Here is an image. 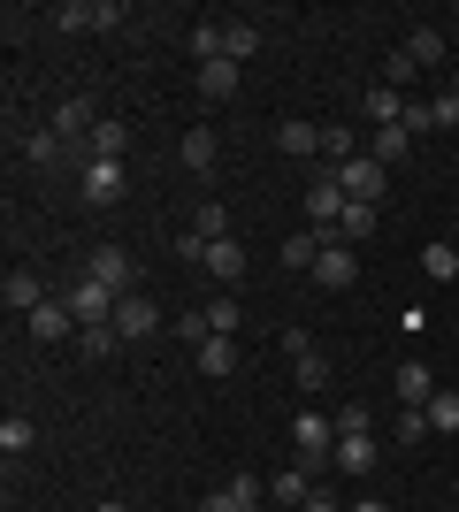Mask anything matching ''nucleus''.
I'll return each mask as SVG.
<instances>
[{
  "label": "nucleus",
  "instance_id": "obj_28",
  "mask_svg": "<svg viewBox=\"0 0 459 512\" xmlns=\"http://www.w3.org/2000/svg\"><path fill=\"white\" fill-rule=\"evenodd\" d=\"M199 337H238V299H215L199 314Z\"/></svg>",
  "mask_w": 459,
  "mask_h": 512
},
{
  "label": "nucleus",
  "instance_id": "obj_38",
  "mask_svg": "<svg viewBox=\"0 0 459 512\" xmlns=\"http://www.w3.org/2000/svg\"><path fill=\"white\" fill-rule=\"evenodd\" d=\"M429 123H437V130H459V92H452V85L429 100Z\"/></svg>",
  "mask_w": 459,
  "mask_h": 512
},
{
  "label": "nucleus",
  "instance_id": "obj_8",
  "mask_svg": "<svg viewBox=\"0 0 459 512\" xmlns=\"http://www.w3.org/2000/svg\"><path fill=\"white\" fill-rule=\"evenodd\" d=\"M123 161H85V176H77V192H85V207H115L123 199Z\"/></svg>",
  "mask_w": 459,
  "mask_h": 512
},
{
  "label": "nucleus",
  "instance_id": "obj_15",
  "mask_svg": "<svg viewBox=\"0 0 459 512\" xmlns=\"http://www.w3.org/2000/svg\"><path fill=\"white\" fill-rule=\"evenodd\" d=\"M276 146H284L291 161H314V153H322V123H306V115H291V123H276Z\"/></svg>",
  "mask_w": 459,
  "mask_h": 512
},
{
  "label": "nucleus",
  "instance_id": "obj_3",
  "mask_svg": "<svg viewBox=\"0 0 459 512\" xmlns=\"http://www.w3.org/2000/svg\"><path fill=\"white\" fill-rule=\"evenodd\" d=\"M62 299H69V314H77V329H115V306H123V299L108 291V283H92L85 268H77V276L62 283Z\"/></svg>",
  "mask_w": 459,
  "mask_h": 512
},
{
  "label": "nucleus",
  "instance_id": "obj_9",
  "mask_svg": "<svg viewBox=\"0 0 459 512\" xmlns=\"http://www.w3.org/2000/svg\"><path fill=\"white\" fill-rule=\"evenodd\" d=\"M383 444H375V428H337V474H375Z\"/></svg>",
  "mask_w": 459,
  "mask_h": 512
},
{
  "label": "nucleus",
  "instance_id": "obj_13",
  "mask_svg": "<svg viewBox=\"0 0 459 512\" xmlns=\"http://www.w3.org/2000/svg\"><path fill=\"white\" fill-rule=\"evenodd\" d=\"M54 23H62V31H108V23H123V8H115V0H69Z\"/></svg>",
  "mask_w": 459,
  "mask_h": 512
},
{
  "label": "nucleus",
  "instance_id": "obj_21",
  "mask_svg": "<svg viewBox=\"0 0 459 512\" xmlns=\"http://www.w3.org/2000/svg\"><path fill=\"white\" fill-rule=\"evenodd\" d=\"M199 100H238V62H199Z\"/></svg>",
  "mask_w": 459,
  "mask_h": 512
},
{
  "label": "nucleus",
  "instance_id": "obj_2",
  "mask_svg": "<svg viewBox=\"0 0 459 512\" xmlns=\"http://www.w3.org/2000/svg\"><path fill=\"white\" fill-rule=\"evenodd\" d=\"M306 214H314V237H337L345 230V214H352V199H345V184H337V169H314V184H306Z\"/></svg>",
  "mask_w": 459,
  "mask_h": 512
},
{
  "label": "nucleus",
  "instance_id": "obj_31",
  "mask_svg": "<svg viewBox=\"0 0 459 512\" xmlns=\"http://www.w3.org/2000/svg\"><path fill=\"white\" fill-rule=\"evenodd\" d=\"M314 260H322V237H314V230L284 237V268H306V276H314Z\"/></svg>",
  "mask_w": 459,
  "mask_h": 512
},
{
  "label": "nucleus",
  "instance_id": "obj_6",
  "mask_svg": "<svg viewBox=\"0 0 459 512\" xmlns=\"http://www.w3.org/2000/svg\"><path fill=\"white\" fill-rule=\"evenodd\" d=\"M85 276H92V283H108L115 299H131V291H138V268H131V253H123V245H100V253H85Z\"/></svg>",
  "mask_w": 459,
  "mask_h": 512
},
{
  "label": "nucleus",
  "instance_id": "obj_11",
  "mask_svg": "<svg viewBox=\"0 0 459 512\" xmlns=\"http://www.w3.org/2000/svg\"><path fill=\"white\" fill-rule=\"evenodd\" d=\"M46 130H54V138H69V146H85L92 130H100V115H92V100L77 92V100H62V107H54V123H46Z\"/></svg>",
  "mask_w": 459,
  "mask_h": 512
},
{
  "label": "nucleus",
  "instance_id": "obj_10",
  "mask_svg": "<svg viewBox=\"0 0 459 512\" xmlns=\"http://www.w3.org/2000/svg\"><path fill=\"white\" fill-rule=\"evenodd\" d=\"M391 398H398V406H429V398H437V375H429V360H398Z\"/></svg>",
  "mask_w": 459,
  "mask_h": 512
},
{
  "label": "nucleus",
  "instance_id": "obj_29",
  "mask_svg": "<svg viewBox=\"0 0 459 512\" xmlns=\"http://www.w3.org/2000/svg\"><path fill=\"white\" fill-rule=\"evenodd\" d=\"M414 77H421V62H414V54H406V46H398V54H383V77H375V85L406 92V85H414Z\"/></svg>",
  "mask_w": 459,
  "mask_h": 512
},
{
  "label": "nucleus",
  "instance_id": "obj_23",
  "mask_svg": "<svg viewBox=\"0 0 459 512\" xmlns=\"http://www.w3.org/2000/svg\"><path fill=\"white\" fill-rule=\"evenodd\" d=\"M406 107H414L406 92H391V85H368V123H375V130H383V123H406Z\"/></svg>",
  "mask_w": 459,
  "mask_h": 512
},
{
  "label": "nucleus",
  "instance_id": "obj_25",
  "mask_svg": "<svg viewBox=\"0 0 459 512\" xmlns=\"http://www.w3.org/2000/svg\"><path fill=\"white\" fill-rule=\"evenodd\" d=\"M62 153H69V138H54V130H31V138H23V161H31V169H54Z\"/></svg>",
  "mask_w": 459,
  "mask_h": 512
},
{
  "label": "nucleus",
  "instance_id": "obj_35",
  "mask_svg": "<svg viewBox=\"0 0 459 512\" xmlns=\"http://www.w3.org/2000/svg\"><path fill=\"white\" fill-rule=\"evenodd\" d=\"M192 62H222V23H192Z\"/></svg>",
  "mask_w": 459,
  "mask_h": 512
},
{
  "label": "nucleus",
  "instance_id": "obj_40",
  "mask_svg": "<svg viewBox=\"0 0 459 512\" xmlns=\"http://www.w3.org/2000/svg\"><path fill=\"white\" fill-rule=\"evenodd\" d=\"M230 497H238L245 512H261V474H230Z\"/></svg>",
  "mask_w": 459,
  "mask_h": 512
},
{
  "label": "nucleus",
  "instance_id": "obj_41",
  "mask_svg": "<svg viewBox=\"0 0 459 512\" xmlns=\"http://www.w3.org/2000/svg\"><path fill=\"white\" fill-rule=\"evenodd\" d=\"M192 237H230V214H222V207H199V222H192Z\"/></svg>",
  "mask_w": 459,
  "mask_h": 512
},
{
  "label": "nucleus",
  "instance_id": "obj_30",
  "mask_svg": "<svg viewBox=\"0 0 459 512\" xmlns=\"http://www.w3.org/2000/svg\"><path fill=\"white\" fill-rule=\"evenodd\" d=\"M406 54H414L421 69H437V62H444V31H429V23H421V31H406Z\"/></svg>",
  "mask_w": 459,
  "mask_h": 512
},
{
  "label": "nucleus",
  "instance_id": "obj_37",
  "mask_svg": "<svg viewBox=\"0 0 459 512\" xmlns=\"http://www.w3.org/2000/svg\"><path fill=\"white\" fill-rule=\"evenodd\" d=\"M375 222H383L375 207H352V214H345V230H337V237H345V245H360V237H375Z\"/></svg>",
  "mask_w": 459,
  "mask_h": 512
},
{
  "label": "nucleus",
  "instance_id": "obj_19",
  "mask_svg": "<svg viewBox=\"0 0 459 512\" xmlns=\"http://www.w3.org/2000/svg\"><path fill=\"white\" fill-rule=\"evenodd\" d=\"M360 153H375V161L391 169V161H406V153H414V130H406V123H383V130H375V138H368Z\"/></svg>",
  "mask_w": 459,
  "mask_h": 512
},
{
  "label": "nucleus",
  "instance_id": "obj_16",
  "mask_svg": "<svg viewBox=\"0 0 459 512\" xmlns=\"http://www.w3.org/2000/svg\"><path fill=\"white\" fill-rule=\"evenodd\" d=\"M69 321H77V314H69V299H46L39 314H23V329H31L39 344H62V337H69Z\"/></svg>",
  "mask_w": 459,
  "mask_h": 512
},
{
  "label": "nucleus",
  "instance_id": "obj_44",
  "mask_svg": "<svg viewBox=\"0 0 459 512\" xmlns=\"http://www.w3.org/2000/svg\"><path fill=\"white\" fill-rule=\"evenodd\" d=\"M345 512H391V505H383V497H360V505H345Z\"/></svg>",
  "mask_w": 459,
  "mask_h": 512
},
{
  "label": "nucleus",
  "instance_id": "obj_17",
  "mask_svg": "<svg viewBox=\"0 0 459 512\" xmlns=\"http://www.w3.org/2000/svg\"><path fill=\"white\" fill-rule=\"evenodd\" d=\"M0 299H8V314H39V306H46V299H54V291H46V283H39V276H23V268H16V276L0 283Z\"/></svg>",
  "mask_w": 459,
  "mask_h": 512
},
{
  "label": "nucleus",
  "instance_id": "obj_27",
  "mask_svg": "<svg viewBox=\"0 0 459 512\" xmlns=\"http://www.w3.org/2000/svg\"><path fill=\"white\" fill-rule=\"evenodd\" d=\"M421 413H429V428H437V436H459V390H437Z\"/></svg>",
  "mask_w": 459,
  "mask_h": 512
},
{
  "label": "nucleus",
  "instance_id": "obj_18",
  "mask_svg": "<svg viewBox=\"0 0 459 512\" xmlns=\"http://www.w3.org/2000/svg\"><path fill=\"white\" fill-rule=\"evenodd\" d=\"M215 146H222V138H215L207 123H199V130H184V146H176V161H184L192 176H207V169H215Z\"/></svg>",
  "mask_w": 459,
  "mask_h": 512
},
{
  "label": "nucleus",
  "instance_id": "obj_7",
  "mask_svg": "<svg viewBox=\"0 0 459 512\" xmlns=\"http://www.w3.org/2000/svg\"><path fill=\"white\" fill-rule=\"evenodd\" d=\"M352 276H360V253H352L345 237H322V260H314V283H322V291H352Z\"/></svg>",
  "mask_w": 459,
  "mask_h": 512
},
{
  "label": "nucleus",
  "instance_id": "obj_1",
  "mask_svg": "<svg viewBox=\"0 0 459 512\" xmlns=\"http://www.w3.org/2000/svg\"><path fill=\"white\" fill-rule=\"evenodd\" d=\"M291 451H299L306 474H329L337 467V421H329L322 406H299L291 413Z\"/></svg>",
  "mask_w": 459,
  "mask_h": 512
},
{
  "label": "nucleus",
  "instance_id": "obj_34",
  "mask_svg": "<svg viewBox=\"0 0 459 512\" xmlns=\"http://www.w3.org/2000/svg\"><path fill=\"white\" fill-rule=\"evenodd\" d=\"M291 375H299V390H322V383H329V352H299V360H291Z\"/></svg>",
  "mask_w": 459,
  "mask_h": 512
},
{
  "label": "nucleus",
  "instance_id": "obj_22",
  "mask_svg": "<svg viewBox=\"0 0 459 512\" xmlns=\"http://www.w3.org/2000/svg\"><path fill=\"white\" fill-rule=\"evenodd\" d=\"M199 375H215V383H222V375H238V344H230V337H199Z\"/></svg>",
  "mask_w": 459,
  "mask_h": 512
},
{
  "label": "nucleus",
  "instance_id": "obj_45",
  "mask_svg": "<svg viewBox=\"0 0 459 512\" xmlns=\"http://www.w3.org/2000/svg\"><path fill=\"white\" fill-rule=\"evenodd\" d=\"M92 512H131V505H115V497H108V505H92Z\"/></svg>",
  "mask_w": 459,
  "mask_h": 512
},
{
  "label": "nucleus",
  "instance_id": "obj_20",
  "mask_svg": "<svg viewBox=\"0 0 459 512\" xmlns=\"http://www.w3.org/2000/svg\"><path fill=\"white\" fill-rule=\"evenodd\" d=\"M253 54H261V23H222V62H253Z\"/></svg>",
  "mask_w": 459,
  "mask_h": 512
},
{
  "label": "nucleus",
  "instance_id": "obj_24",
  "mask_svg": "<svg viewBox=\"0 0 459 512\" xmlns=\"http://www.w3.org/2000/svg\"><path fill=\"white\" fill-rule=\"evenodd\" d=\"M421 276H429V283H459V245H444V237H437V245H421Z\"/></svg>",
  "mask_w": 459,
  "mask_h": 512
},
{
  "label": "nucleus",
  "instance_id": "obj_5",
  "mask_svg": "<svg viewBox=\"0 0 459 512\" xmlns=\"http://www.w3.org/2000/svg\"><path fill=\"white\" fill-rule=\"evenodd\" d=\"M383 161H375V153H352V161H337V184H345V199L352 207H383Z\"/></svg>",
  "mask_w": 459,
  "mask_h": 512
},
{
  "label": "nucleus",
  "instance_id": "obj_4",
  "mask_svg": "<svg viewBox=\"0 0 459 512\" xmlns=\"http://www.w3.org/2000/svg\"><path fill=\"white\" fill-rule=\"evenodd\" d=\"M184 260H199L215 283H238L245 276V245H238V237H192V230H184Z\"/></svg>",
  "mask_w": 459,
  "mask_h": 512
},
{
  "label": "nucleus",
  "instance_id": "obj_26",
  "mask_svg": "<svg viewBox=\"0 0 459 512\" xmlns=\"http://www.w3.org/2000/svg\"><path fill=\"white\" fill-rule=\"evenodd\" d=\"M268 497H276V505H306V497H314V474H306V467H284Z\"/></svg>",
  "mask_w": 459,
  "mask_h": 512
},
{
  "label": "nucleus",
  "instance_id": "obj_43",
  "mask_svg": "<svg viewBox=\"0 0 459 512\" xmlns=\"http://www.w3.org/2000/svg\"><path fill=\"white\" fill-rule=\"evenodd\" d=\"M299 512H345V505H337V497H329V482H322V490L306 497V505H299Z\"/></svg>",
  "mask_w": 459,
  "mask_h": 512
},
{
  "label": "nucleus",
  "instance_id": "obj_42",
  "mask_svg": "<svg viewBox=\"0 0 459 512\" xmlns=\"http://www.w3.org/2000/svg\"><path fill=\"white\" fill-rule=\"evenodd\" d=\"M199 512H245V505H238L230 490H215V497H199Z\"/></svg>",
  "mask_w": 459,
  "mask_h": 512
},
{
  "label": "nucleus",
  "instance_id": "obj_46",
  "mask_svg": "<svg viewBox=\"0 0 459 512\" xmlns=\"http://www.w3.org/2000/svg\"><path fill=\"white\" fill-rule=\"evenodd\" d=\"M452 92H459V69H452Z\"/></svg>",
  "mask_w": 459,
  "mask_h": 512
},
{
  "label": "nucleus",
  "instance_id": "obj_12",
  "mask_svg": "<svg viewBox=\"0 0 459 512\" xmlns=\"http://www.w3.org/2000/svg\"><path fill=\"white\" fill-rule=\"evenodd\" d=\"M153 329H161V306H153L146 299V291H131V299H123V306H115V337H153Z\"/></svg>",
  "mask_w": 459,
  "mask_h": 512
},
{
  "label": "nucleus",
  "instance_id": "obj_14",
  "mask_svg": "<svg viewBox=\"0 0 459 512\" xmlns=\"http://www.w3.org/2000/svg\"><path fill=\"white\" fill-rule=\"evenodd\" d=\"M131 153V123H115V115H100V130L85 138V161H123Z\"/></svg>",
  "mask_w": 459,
  "mask_h": 512
},
{
  "label": "nucleus",
  "instance_id": "obj_33",
  "mask_svg": "<svg viewBox=\"0 0 459 512\" xmlns=\"http://www.w3.org/2000/svg\"><path fill=\"white\" fill-rule=\"evenodd\" d=\"M352 153H360V146H352V130H345V123H322V161H329V169H337V161H352Z\"/></svg>",
  "mask_w": 459,
  "mask_h": 512
},
{
  "label": "nucleus",
  "instance_id": "obj_36",
  "mask_svg": "<svg viewBox=\"0 0 459 512\" xmlns=\"http://www.w3.org/2000/svg\"><path fill=\"white\" fill-rule=\"evenodd\" d=\"M391 436H398V444H421V436H437V428H429V413H421V406H406Z\"/></svg>",
  "mask_w": 459,
  "mask_h": 512
},
{
  "label": "nucleus",
  "instance_id": "obj_39",
  "mask_svg": "<svg viewBox=\"0 0 459 512\" xmlns=\"http://www.w3.org/2000/svg\"><path fill=\"white\" fill-rule=\"evenodd\" d=\"M77 352H85V360H108V352H115V329H77Z\"/></svg>",
  "mask_w": 459,
  "mask_h": 512
},
{
  "label": "nucleus",
  "instance_id": "obj_32",
  "mask_svg": "<svg viewBox=\"0 0 459 512\" xmlns=\"http://www.w3.org/2000/svg\"><path fill=\"white\" fill-rule=\"evenodd\" d=\"M31 444H39V428L23 421V413H8V421H0V451L16 459V451H31Z\"/></svg>",
  "mask_w": 459,
  "mask_h": 512
}]
</instances>
